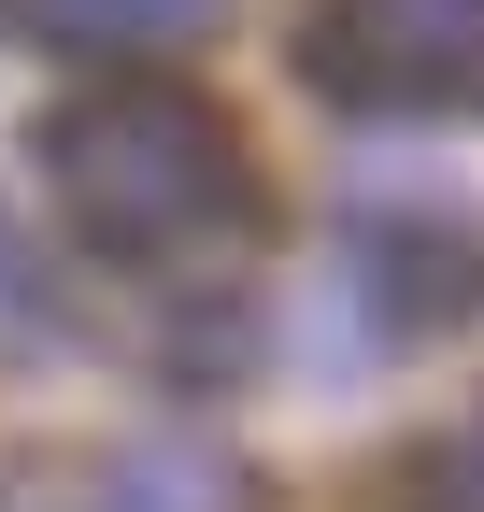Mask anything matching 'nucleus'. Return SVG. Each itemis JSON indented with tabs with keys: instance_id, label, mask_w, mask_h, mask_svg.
Wrapping results in <instances>:
<instances>
[{
	"instance_id": "nucleus-1",
	"label": "nucleus",
	"mask_w": 484,
	"mask_h": 512,
	"mask_svg": "<svg viewBox=\"0 0 484 512\" xmlns=\"http://www.w3.org/2000/svg\"><path fill=\"white\" fill-rule=\"evenodd\" d=\"M43 171L57 200H72L86 256H200V242H242L257 228V157H242V128L171 86V72H114L86 100L43 114Z\"/></svg>"
},
{
	"instance_id": "nucleus-2",
	"label": "nucleus",
	"mask_w": 484,
	"mask_h": 512,
	"mask_svg": "<svg viewBox=\"0 0 484 512\" xmlns=\"http://www.w3.org/2000/svg\"><path fill=\"white\" fill-rule=\"evenodd\" d=\"M299 72L356 114H484V0H328Z\"/></svg>"
},
{
	"instance_id": "nucleus-3",
	"label": "nucleus",
	"mask_w": 484,
	"mask_h": 512,
	"mask_svg": "<svg viewBox=\"0 0 484 512\" xmlns=\"http://www.w3.org/2000/svg\"><path fill=\"white\" fill-rule=\"evenodd\" d=\"M57 29H129V43H171V29H200L214 0H43Z\"/></svg>"
},
{
	"instance_id": "nucleus-4",
	"label": "nucleus",
	"mask_w": 484,
	"mask_h": 512,
	"mask_svg": "<svg viewBox=\"0 0 484 512\" xmlns=\"http://www.w3.org/2000/svg\"><path fill=\"white\" fill-rule=\"evenodd\" d=\"M428 512H484V413H470L442 456H428Z\"/></svg>"
},
{
	"instance_id": "nucleus-5",
	"label": "nucleus",
	"mask_w": 484,
	"mask_h": 512,
	"mask_svg": "<svg viewBox=\"0 0 484 512\" xmlns=\"http://www.w3.org/2000/svg\"><path fill=\"white\" fill-rule=\"evenodd\" d=\"M0 313H29V256L15 242H0Z\"/></svg>"
}]
</instances>
